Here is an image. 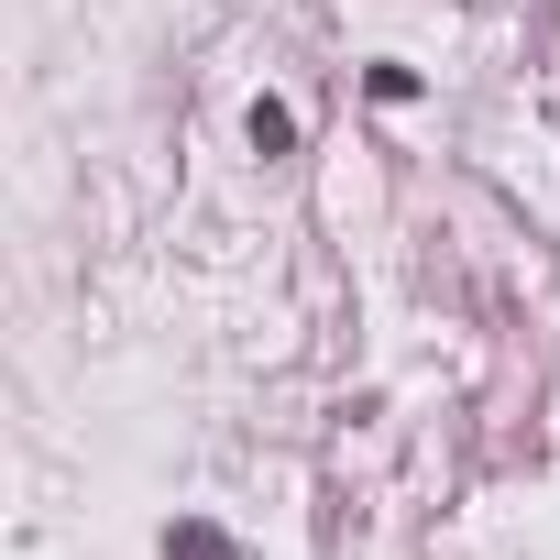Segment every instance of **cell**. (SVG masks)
Segmentation results:
<instances>
[{
  "mask_svg": "<svg viewBox=\"0 0 560 560\" xmlns=\"http://www.w3.org/2000/svg\"><path fill=\"white\" fill-rule=\"evenodd\" d=\"M287 143H298V121L275 110V100H253V154H287Z\"/></svg>",
  "mask_w": 560,
  "mask_h": 560,
  "instance_id": "1",
  "label": "cell"
},
{
  "mask_svg": "<svg viewBox=\"0 0 560 560\" xmlns=\"http://www.w3.org/2000/svg\"><path fill=\"white\" fill-rule=\"evenodd\" d=\"M165 560H231V538H220V527H176V538H165Z\"/></svg>",
  "mask_w": 560,
  "mask_h": 560,
  "instance_id": "2",
  "label": "cell"
}]
</instances>
